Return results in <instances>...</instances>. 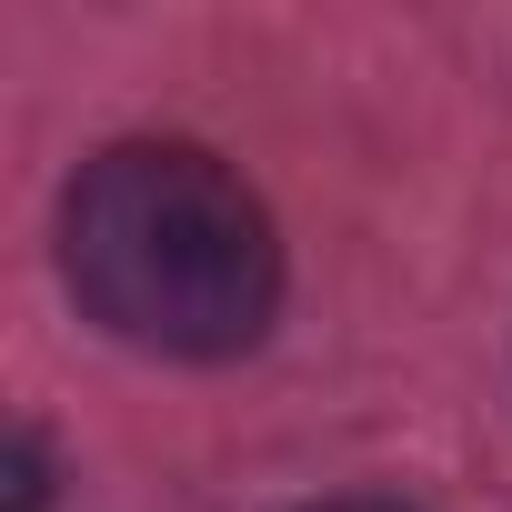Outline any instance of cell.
Listing matches in <instances>:
<instances>
[{"label":"cell","instance_id":"3957f363","mask_svg":"<svg viewBox=\"0 0 512 512\" xmlns=\"http://www.w3.org/2000/svg\"><path fill=\"white\" fill-rule=\"evenodd\" d=\"M302 512H412V502H392V492H332V502H302Z\"/></svg>","mask_w":512,"mask_h":512},{"label":"cell","instance_id":"7a4b0ae2","mask_svg":"<svg viewBox=\"0 0 512 512\" xmlns=\"http://www.w3.org/2000/svg\"><path fill=\"white\" fill-rule=\"evenodd\" d=\"M51 502V442L31 422H11V462H0V512H41Z\"/></svg>","mask_w":512,"mask_h":512},{"label":"cell","instance_id":"6da1fadb","mask_svg":"<svg viewBox=\"0 0 512 512\" xmlns=\"http://www.w3.org/2000/svg\"><path fill=\"white\" fill-rule=\"evenodd\" d=\"M71 302L161 362H231L282 312V231L221 151L111 141L61 191Z\"/></svg>","mask_w":512,"mask_h":512}]
</instances>
